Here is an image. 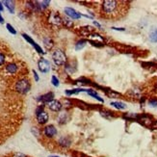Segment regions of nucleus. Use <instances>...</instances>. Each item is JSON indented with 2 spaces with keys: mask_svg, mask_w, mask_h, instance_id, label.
Wrapping results in <instances>:
<instances>
[{
  "mask_svg": "<svg viewBox=\"0 0 157 157\" xmlns=\"http://www.w3.org/2000/svg\"><path fill=\"white\" fill-rule=\"evenodd\" d=\"M43 46H44V47L46 48V50H50V49L53 48L54 42L50 37H44L43 39Z\"/></svg>",
  "mask_w": 157,
  "mask_h": 157,
  "instance_id": "nucleus-14",
  "label": "nucleus"
},
{
  "mask_svg": "<svg viewBox=\"0 0 157 157\" xmlns=\"http://www.w3.org/2000/svg\"><path fill=\"white\" fill-rule=\"evenodd\" d=\"M86 43H87V41L84 40V39H83V40L78 41V42L75 43V50H76V51H79V50L83 49L84 47H85Z\"/></svg>",
  "mask_w": 157,
  "mask_h": 157,
  "instance_id": "nucleus-21",
  "label": "nucleus"
},
{
  "mask_svg": "<svg viewBox=\"0 0 157 157\" xmlns=\"http://www.w3.org/2000/svg\"><path fill=\"white\" fill-rule=\"evenodd\" d=\"M61 103H62V105L64 106V107H70V105H71V101H70V99H68V98L63 99L61 101Z\"/></svg>",
  "mask_w": 157,
  "mask_h": 157,
  "instance_id": "nucleus-31",
  "label": "nucleus"
},
{
  "mask_svg": "<svg viewBox=\"0 0 157 157\" xmlns=\"http://www.w3.org/2000/svg\"><path fill=\"white\" fill-rule=\"evenodd\" d=\"M62 20H63V18H61V15L55 11H50L46 14L47 23L53 28H59L63 25Z\"/></svg>",
  "mask_w": 157,
  "mask_h": 157,
  "instance_id": "nucleus-3",
  "label": "nucleus"
},
{
  "mask_svg": "<svg viewBox=\"0 0 157 157\" xmlns=\"http://www.w3.org/2000/svg\"><path fill=\"white\" fill-rule=\"evenodd\" d=\"M53 97H54V94L52 92H49V93L43 94V96H41V97H39L38 101L43 102V103H48L49 101L53 100Z\"/></svg>",
  "mask_w": 157,
  "mask_h": 157,
  "instance_id": "nucleus-13",
  "label": "nucleus"
},
{
  "mask_svg": "<svg viewBox=\"0 0 157 157\" xmlns=\"http://www.w3.org/2000/svg\"><path fill=\"white\" fill-rule=\"evenodd\" d=\"M15 91L19 94H26L31 89V83L29 78L20 77L14 84Z\"/></svg>",
  "mask_w": 157,
  "mask_h": 157,
  "instance_id": "nucleus-2",
  "label": "nucleus"
},
{
  "mask_svg": "<svg viewBox=\"0 0 157 157\" xmlns=\"http://www.w3.org/2000/svg\"><path fill=\"white\" fill-rule=\"evenodd\" d=\"M112 29L117 30V31H125V28H119V27H112Z\"/></svg>",
  "mask_w": 157,
  "mask_h": 157,
  "instance_id": "nucleus-38",
  "label": "nucleus"
},
{
  "mask_svg": "<svg viewBox=\"0 0 157 157\" xmlns=\"http://www.w3.org/2000/svg\"><path fill=\"white\" fill-rule=\"evenodd\" d=\"M68 121H69V114L67 113V112H62V113L59 114L58 119H57L59 125H65Z\"/></svg>",
  "mask_w": 157,
  "mask_h": 157,
  "instance_id": "nucleus-16",
  "label": "nucleus"
},
{
  "mask_svg": "<svg viewBox=\"0 0 157 157\" xmlns=\"http://www.w3.org/2000/svg\"><path fill=\"white\" fill-rule=\"evenodd\" d=\"M94 24L96 25L97 27H98V28H100V27H101V25H100V24L98 23V22H97V21H94Z\"/></svg>",
  "mask_w": 157,
  "mask_h": 157,
  "instance_id": "nucleus-40",
  "label": "nucleus"
},
{
  "mask_svg": "<svg viewBox=\"0 0 157 157\" xmlns=\"http://www.w3.org/2000/svg\"><path fill=\"white\" fill-rule=\"evenodd\" d=\"M65 70L68 74L71 75L76 71V67L72 65V62H67V64L65 65Z\"/></svg>",
  "mask_w": 157,
  "mask_h": 157,
  "instance_id": "nucleus-17",
  "label": "nucleus"
},
{
  "mask_svg": "<svg viewBox=\"0 0 157 157\" xmlns=\"http://www.w3.org/2000/svg\"><path fill=\"white\" fill-rule=\"evenodd\" d=\"M43 134L44 137H46L48 139H52L57 135V128H56L53 125H46L43 129Z\"/></svg>",
  "mask_w": 157,
  "mask_h": 157,
  "instance_id": "nucleus-6",
  "label": "nucleus"
},
{
  "mask_svg": "<svg viewBox=\"0 0 157 157\" xmlns=\"http://www.w3.org/2000/svg\"><path fill=\"white\" fill-rule=\"evenodd\" d=\"M6 65V55L0 50V68Z\"/></svg>",
  "mask_w": 157,
  "mask_h": 157,
  "instance_id": "nucleus-27",
  "label": "nucleus"
},
{
  "mask_svg": "<svg viewBox=\"0 0 157 157\" xmlns=\"http://www.w3.org/2000/svg\"><path fill=\"white\" fill-rule=\"evenodd\" d=\"M46 105H47V107L53 112H59L62 108H63V105H62L61 101H58V100H55V99L46 103Z\"/></svg>",
  "mask_w": 157,
  "mask_h": 157,
  "instance_id": "nucleus-10",
  "label": "nucleus"
},
{
  "mask_svg": "<svg viewBox=\"0 0 157 157\" xmlns=\"http://www.w3.org/2000/svg\"><path fill=\"white\" fill-rule=\"evenodd\" d=\"M86 93L89 94L90 97H94V98H96V99H97L98 101H100V102H103V98H101L100 97L98 94L94 91V90H90V89H87V91H86Z\"/></svg>",
  "mask_w": 157,
  "mask_h": 157,
  "instance_id": "nucleus-20",
  "label": "nucleus"
},
{
  "mask_svg": "<svg viewBox=\"0 0 157 157\" xmlns=\"http://www.w3.org/2000/svg\"><path fill=\"white\" fill-rule=\"evenodd\" d=\"M93 31H94V27L87 25V26H84V27H80V35L82 36H90L93 34Z\"/></svg>",
  "mask_w": 157,
  "mask_h": 157,
  "instance_id": "nucleus-15",
  "label": "nucleus"
},
{
  "mask_svg": "<svg viewBox=\"0 0 157 157\" xmlns=\"http://www.w3.org/2000/svg\"><path fill=\"white\" fill-rule=\"evenodd\" d=\"M4 5H5V7H6L8 10H9V12L11 14H14L15 13V2L14 1H9V0H5V1L2 2Z\"/></svg>",
  "mask_w": 157,
  "mask_h": 157,
  "instance_id": "nucleus-18",
  "label": "nucleus"
},
{
  "mask_svg": "<svg viewBox=\"0 0 157 157\" xmlns=\"http://www.w3.org/2000/svg\"><path fill=\"white\" fill-rule=\"evenodd\" d=\"M111 105L113 106V107L119 109V110H123V109L126 108V105L125 103L119 102V101H113V102H111Z\"/></svg>",
  "mask_w": 157,
  "mask_h": 157,
  "instance_id": "nucleus-23",
  "label": "nucleus"
},
{
  "mask_svg": "<svg viewBox=\"0 0 157 157\" xmlns=\"http://www.w3.org/2000/svg\"><path fill=\"white\" fill-rule=\"evenodd\" d=\"M52 60L57 67H63L68 62L66 53L62 49H55L52 52Z\"/></svg>",
  "mask_w": 157,
  "mask_h": 157,
  "instance_id": "nucleus-4",
  "label": "nucleus"
},
{
  "mask_svg": "<svg viewBox=\"0 0 157 157\" xmlns=\"http://www.w3.org/2000/svg\"><path fill=\"white\" fill-rule=\"evenodd\" d=\"M3 3L0 1V12H1V11H3V5H2Z\"/></svg>",
  "mask_w": 157,
  "mask_h": 157,
  "instance_id": "nucleus-41",
  "label": "nucleus"
},
{
  "mask_svg": "<svg viewBox=\"0 0 157 157\" xmlns=\"http://www.w3.org/2000/svg\"><path fill=\"white\" fill-rule=\"evenodd\" d=\"M22 37H23V38L25 39V41H26V42H28V43H29L31 44V46H34L35 44H36V43L34 42V40H33V39H32L31 37H29V36H28L27 34H25V33H23V34H22Z\"/></svg>",
  "mask_w": 157,
  "mask_h": 157,
  "instance_id": "nucleus-29",
  "label": "nucleus"
},
{
  "mask_svg": "<svg viewBox=\"0 0 157 157\" xmlns=\"http://www.w3.org/2000/svg\"><path fill=\"white\" fill-rule=\"evenodd\" d=\"M58 145L62 148H69L71 145V139L68 136H63L58 140Z\"/></svg>",
  "mask_w": 157,
  "mask_h": 157,
  "instance_id": "nucleus-11",
  "label": "nucleus"
},
{
  "mask_svg": "<svg viewBox=\"0 0 157 157\" xmlns=\"http://www.w3.org/2000/svg\"><path fill=\"white\" fill-rule=\"evenodd\" d=\"M62 23H63V25L65 27H67V28H72V27H73V22H72V20H70L68 18H63Z\"/></svg>",
  "mask_w": 157,
  "mask_h": 157,
  "instance_id": "nucleus-24",
  "label": "nucleus"
},
{
  "mask_svg": "<svg viewBox=\"0 0 157 157\" xmlns=\"http://www.w3.org/2000/svg\"><path fill=\"white\" fill-rule=\"evenodd\" d=\"M87 89H73V90H67L65 91V94L67 96H71V94H77L81 92H85L86 93Z\"/></svg>",
  "mask_w": 157,
  "mask_h": 157,
  "instance_id": "nucleus-19",
  "label": "nucleus"
},
{
  "mask_svg": "<svg viewBox=\"0 0 157 157\" xmlns=\"http://www.w3.org/2000/svg\"><path fill=\"white\" fill-rule=\"evenodd\" d=\"M6 27H7V30L11 33V34H13V35H15V34H16L15 29V28H14L12 25H11L10 23H7V24H6Z\"/></svg>",
  "mask_w": 157,
  "mask_h": 157,
  "instance_id": "nucleus-32",
  "label": "nucleus"
},
{
  "mask_svg": "<svg viewBox=\"0 0 157 157\" xmlns=\"http://www.w3.org/2000/svg\"><path fill=\"white\" fill-rule=\"evenodd\" d=\"M36 118H37L38 122L40 123V125H46V123L48 121V119H49L48 114L46 111H43V112H41V113L37 114Z\"/></svg>",
  "mask_w": 157,
  "mask_h": 157,
  "instance_id": "nucleus-12",
  "label": "nucleus"
},
{
  "mask_svg": "<svg viewBox=\"0 0 157 157\" xmlns=\"http://www.w3.org/2000/svg\"><path fill=\"white\" fill-rule=\"evenodd\" d=\"M104 93L107 94L109 97H112V98H118V97H120V96H121L119 93L114 92L113 90H107V91H104Z\"/></svg>",
  "mask_w": 157,
  "mask_h": 157,
  "instance_id": "nucleus-22",
  "label": "nucleus"
},
{
  "mask_svg": "<svg viewBox=\"0 0 157 157\" xmlns=\"http://www.w3.org/2000/svg\"><path fill=\"white\" fill-rule=\"evenodd\" d=\"M34 48L36 49V51H37L38 53H40V54H44V53H46V52H44L43 50V48H42L40 46H39L38 43L35 44V46H34Z\"/></svg>",
  "mask_w": 157,
  "mask_h": 157,
  "instance_id": "nucleus-34",
  "label": "nucleus"
},
{
  "mask_svg": "<svg viewBox=\"0 0 157 157\" xmlns=\"http://www.w3.org/2000/svg\"><path fill=\"white\" fill-rule=\"evenodd\" d=\"M125 1H116V0H105L100 6V14L105 19H120L126 12Z\"/></svg>",
  "mask_w": 157,
  "mask_h": 157,
  "instance_id": "nucleus-1",
  "label": "nucleus"
},
{
  "mask_svg": "<svg viewBox=\"0 0 157 157\" xmlns=\"http://www.w3.org/2000/svg\"><path fill=\"white\" fill-rule=\"evenodd\" d=\"M0 23H4V19H3V16L1 15V13H0Z\"/></svg>",
  "mask_w": 157,
  "mask_h": 157,
  "instance_id": "nucleus-39",
  "label": "nucleus"
},
{
  "mask_svg": "<svg viewBox=\"0 0 157 157\" xmlns=\"http://www.w3.org/2000/svg\"><path fill=\"white\" fill-rule=\"evenodd\" d=\"M138 117L139 115L137 114H134V113H126L123 115V118L128 121H132V120H138Z\"/></svg>",
  "mask_w": 157,
  "mask_h": 157,
  "instance_id": "nucleus-25",
  "label": "nucleus"
},
{
  "mask_svg": "<svg viewBox=\"0 0 157 157\" xmlns=\"http://www.w3.org/2000/svg\"><path fill=\"white\" fill-rule=\"evenodd\" d=\"M100 114H101V116L104 117L105 119H107V120H110L114 117L113 114H112L111 112H109V111H101V112H100Z\"/></svg>",
  "mask_w": 157,
  "mask_h": 157,
  "instance_id": "nucleus-28",
  "label": "nucleus"
},
{
  "mask_svg": "<svg viewBox=\"0 0 157 157\" xmlns=\"http://www.w3.org/2000/svg\"><path fill=\"white\" fill-rule=\"evenodd\" d=\"M64 11H65V14L72 19H79L82 16V15L79 12H77L76 10H74L73 8L67 7V8H65Z\"/></svg>",
  "mask_w": 157,
  "mask_h": 157,
  "instance_id": "nucleus-9",
  "label": "nucleus"
},
{
  "mask_svg": "<svg viewBox=\"0 0 157 157\" xmlns=\"http://www.w3.org/2000/svg\"><path fill=\"white\" fill-rule=\"evenodd\" d=\"M148 104L151 106V107H157V99L156 98H152L148 101Z\"/></svg>",
  "mask_w": 157,
  "mask_h": 157,
  "instance_id": "nucleus-35",
  "label": "nucleus"
},
{
  "mask_svg": "<svg viewBox=\"0 0 157 157\" xmlns=\"http://www.w3.org/2000/svg\"><path fill=\"white\" fill-rule=\"evenodd\" d=\"M33 74H34V78H35L36 82H38L39 80H40V78H39V75H38V73L36 72V70H33Z\"/></svg>",
  "mask_w": 157,
  "mask_h": 157,
  "instance_id": "nucleus-37",
  "label": "nucleus"
},
{
  "mask_svg": "<svg viewBox=\"0 0 157 157\" xmlns=\"http://www.w3.org/2000/svg\"><path fill=\"white\" fill-rule=\"evenodd\" d=\"M48 157H60V156H56V155H51V156H48Z\"/></svg>",
  "mask_w": 157,
  "mask_h": 157,
  "instance_id": "nucleus-42",
  "label": "nucleus"
},
{
  "mask_svg": "<svg viewBox=\"0 0 157 157\" xmlns=\"http://www.w3.org/2000/svg\"><path fill=\"white\" fill-rule=\"evenodd\" d=\"M149 40L152 43H157V28L152 30L149 34Z\"/></svg>",
  "mask_w": 157,
  "mask_h": 157,
  "instance_id": "nucleus-26",
  "label": "nucleus"
},
{
  "mask_svg": "<svg viewBox=\"0 0 157 157\" xmlns=\"http://www.w3.org/2000/svg\"><path fill=\"white\" fill-rule=\"evenodd\" d=\"M12 157H27L25 154H23V153H20V152H15V153H14L13 154V156Z\"/></svg>",
  "mask_w": 157,
  "mask_h": 157,
  "instance_id": "nucleus-36",
  "label": "nucleus"
},
{
  "mask_svg": "<svg viewBox=\"0 0 157 157\" xmlns=\"http://www.w3.org/2000/svg\"><path fill=\"white\" fill-rule=\"evenodd\" d=\"M20 70V67L18 63L15 62H10V63H7L5 65L4 68V71L7 75L10 76H15L19 72Z\"/></svg>",
  "mask_w": 157,
  "mask_h": 157,
  "instance_id": "nucleus-5",
  "label": "nucleus"
},
{
  "mask_svg": "<svg viewBox=\"0 0 157 157\" xmlns=\"http://www.w3.org/2000/svg\"><path fill=\"white\" fill-rule=\"evenodd\" d=\"M38 68L43 73H47V72L50 70V63L47 60L41 58L38 62Z\"/></svg>",
  "mask_w": 157,
  "mask_h": 157,
  "instance_id": "nucleus-8",
  "label": "nucleus"
},
{
  "mask_svg": "<svg viewBox=\"0 0 157 157\" xmlns=\"http://www.w3.org/2000/svg\"><path fill=\"white\" fill-rule=\"evenodd\" d=\"M31 131H32L33 134H34V136H36V137H40V133H41V131L39 130L38 127H33L32 129H31Z\"/></svg>",
  "mask_w": 157,
  "mask_h": 157,
  "instance_id": "nucleus-33",
  "label": "nucleus"
},
{
  "mask_svg": "<svg viewBox=\"0 0 157 157\" xmlns=\"http://www.w3.org/2000/svg\"><path fill=\"white\" fill-rule=\"evenodd\" d=\"M51 83L54 87H58L60 85V82H59V79L55 75H52L51 77Z\"/></svg>",
  "mask_w": 157,
  "mask_h": 157,
  "instance_id": "nucleus-30",
  "label": "nucleus"
},
{
  "mask_svg": "<svg viewBox=\"0 0 157 157\" xmlns=\"http://www.w3.org/2000/svg\"><path fill=\"white\" fill-rule=\"evenodd\" d=\"M138 121L140 123H142L144 126H147V127H151L153 125V122H154L152 118L148 115H139Z\"/></svg>",
  "mask_w": 157,
  "mask_h": 157,
  "instance_id": "nucleus-7",
  "label": "nucleus"
}]
</instances>
